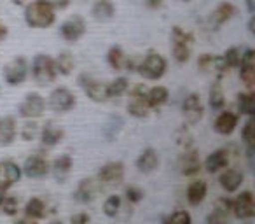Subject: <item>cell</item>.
<instances>
[{
  "label": "cell",
  "instance_id": "15",
  "mask_svg": "<svg viewBox=\"0 0 255 224\" xmlns=\"http://www.w3.org/2000/svg\"><path fill=\"white\" fill-rule=\"evenodd\" d=\"M231 147H220V149L213 151L212 154H208V158L205 160V168L208 174H219V172L226 170L231 163Z\"/></svg>",
  "mask_w": 255,
  "mask_h": 224
},
{
  "label": "cell",
  "instance_id": "8",
  "mask_svg": "<svg viewBox=\"0 0 255 224\" xmlns=\"http://www.w3.org/2000/svg\"><path fill=\"white\" fill-rule=\"evenodd\" d=\"M21 172L28 179H44L51 172V163L42 154H32L25 160Z\"/></svg>",
  "mask_w": 255,
  "mask_h": 224
},
{
  "label": "cell",
  "instance_id": "44",
  "mask_svg": "<svg viewBox=\"0 0 255 224\" xmlns=\"http://www.w3.org/2000/svg\"><path fill=\"white\" fill-rule=\"evenodd\" d=\"M166 224H192V216L187 210H177L170 216Z\"/></svg>",
  "mask_w": 255,
  "mask_h": 224
},
{
  "label": "cell",
  "instance_id": "48",
  "mask_svg": "<svg viewBox=\"0 0 255 224\" xmlns=\"http://www.w3.org/2000/svg\"><path fill=\"white\" fill-rule=\"evenodd\" d=\"M14 224H39L37 223V219H32V217H23V219H18Z\"/></svg>",
  "mask_w": 255,
  "mask_h": 224
},
{
  "label": "cell",
  "instance_id": "20",
  "mask_svg": "<svg viewBox=\"0 0 255 224\" xmlns=\"http://www.w3.org/2000/svg\"><path fill=\"white\" fill-rule=\"evenodd\" d=\"M243 181H245L243 172L238 170V168H226L219 177L220 188L226 193H236L243 186Z\"/></svg>",
  "mask_w": 255,
  "mask_h": 224
},
{
  "label": "cell",
  "instance_id": "41",
  "mask_svg": "<svg viewBox=\"0 0 255 224\" xmlns=\"http://www.w3.org/2000/svg\"><path fill=\"white\" fill-rule=\"evenodd\" d=\"M222 58L227 67H240L241 58H243V51H241L240 47H231V49L226 51V54H224Z\"/></svg>",
  "mask_w": 255,
  "mask_h": 224
},
{
  "label": "cell",
  "instance_id": "5",
  "mask_svg": "<svg viewBox=\"0 0 255 224\" xmlns=\"http://www.w3.org/2000/svg\"><path fill=\"white\" fill-rule=\"evenodd\" d=\"M129 102H128V112L133 116V118H147L150 112V105L147 102V89L145 86L136 84L135 88L129 93Z\"/></svg>",
  "mask_w": 255,
  "mask_h": 224
},
{
  "label": "cell",
  "instance_id": "55",
  "mask_svg": "<svg viewBox=\"0 0 255 224\" xmlns=\"http://www.w3.org/2000/svg\"><path fill=\"white\" fill-rule=\"evenodd\" d=\"M164 224H166V223H164Z\"/></svg>",
  "mask_w": 255,
  "mask_h": 224
},
{
  "label": "cell",
  "instance_id": "39",
  "mask_svg": "<svg viewBox=\"0 0 255 224\" xmlns=\"http://www.w3.org/2000/svg\"><path fill=\"white\" fill-rule=\"evenodd\" d=\"M18 198H14V196H9L4 193V196L0 198V212L5 214V216L12 217L18 214Z\"/></svg>",
  "mask_w": 255,
  "mask_h": 224
},
{
  "label": "cell",
  "instance_id": "32",
  "mask_svg": "<svg viewBox=\"0 0 255 224\" xmlns=\"http://www.w3.org/2000/svg\"><path fill=\"white\" fill-rule=\"evenodd\" d=\"M208 102L213 110H220L226 105V95H224V89L220 86V82H213L212 84L208 93Z\"/></svg>",
  "mask_w": 255,
  "mask_h": 224
},
{
  "label": "cell",
  "instance_id": "2",
  "mask_svg": "<svg viewBox=\"0 0 255 224\" xmlns=\"http://www.w3.org/2000/svg\"><path fill=\"white\" fill-rule=\"evenodd\" d=\"M32 75L40 86L51 84L58 75L53 58H49L47 54H37L32 61Z\"/></svg>",
  "mask_w": 255,
  "mask_h": 224
},
{
  "label": "cell",
  "instance_id": "42",
  "mask_svg": "<svg viewBox=\"0 0 255 224\" xmlns=\"http://www.w3.org/2000/svg\"><path fill=\"white\" fill-rule=\"evenodd\" d=\"M37 135H39V125H37L35 121H32V119H28V121H26L25 125L21 126V137H23V140L30 142V140H33Z\"/></svg>",
  "mask_w": 255,
  "mask_h": 224
},
{
  "label": "cell",
  "instance_id": "27",
  "mask_svg": "<svg viewBox=\"0 0 255 224\" xmlns=\"http://www.w3.org/2000/svg\"><path fill=\"white\" fill-rule=\"evenodd\" d=\"M206 195H208V184L205 181H192L191 184L187 186V191H185V198H187L189 205L198 207L205 202Z\"/></svg>",
  "mask_w": 255,
  "mask_h": 224
},
{
  "label": "cell",
  "instance_id": "12",
  "mask_svg": "<svg viewBox=\"0 0 255 224\" xmlns=\"http://www.w3.org/2000/svg\"><path fill=\"white\" fill-rule=\"evenodd\" d=\"M4 79L7 84L11 86H18L21 84L23 81L26 79V74H28V65H26L25 58H14L12 61H9L7 65L4 67Z\"/></svg>",
  "mask_w": 255,
  "mask_h": 224
},
{
  "label": "cell",
  "instance_id": "36",
  "mask_svg": "<svg viewBox=\"0 0 255 224\" xmlns=\"http://www.w3.org/2000/svg\"><path fill=\"white\" fill-rule=\"evenodd\" d=\"M234 14V7L231 4H220L219 7L213 11L212 14V23L215 26H220L222 23H226L227 19H231V16Z\"/></svg>",
  "mask_w": 255,
  "mask_h": 224
},
{
  "label": "cell",
  "instance_id": "28",
  "mask_svg": "<svg viewBox=\"0 0 255 224\" xmlns=\"http://www.w3.org/2000/svg\"><path fill=\"white\" fill-rule=\"evenodd\" d=\"M238 126V116L234 114V112H229V110H226V112H220L219 116H217L215 123H213V128H215V132L219 133V135H231V133L236 130Z\"/></svg>",
  "mask_w": 255,
  "mask_h": 224
},
{
  "label": "cell",
  "instance_id": "3",
  "mask_svg": "<svg viewBox=\"0 0 255 224\" xmlns=\"http://www.w3.org/2000/svg\"><path fill=\"white\" fill-rule=\"evenodd\" d=\"M171 51L178 63H185L191 56L192 51V35L189 32H184L180 26H175L171 33Z\"/></svg>",
  "mask_w": 255,
  "mask_h": 224
},
{
  "label": "cell",
  "instance_id": "31",
  "mask_svg": "<svg viewBox=\"0 0 255 224\" xmlns=\"http://www.w3.org/2000/svg\"><path fill=\"white\" fill-rule=\"evenodd\" d=\"M168 98H170V93L163 86H156V88L147 91V102H149L150 109H159L161 105L168 102Z\"/></svg>",
  "mask_w": 255,
  "mask_h": 224
},
{
  "label": "cell",
  "instance_id": "49",
  "mask_svg": "<svg viewBox=\"0 0 255 224\" xmlns=\"http://www.w3.org/2000/svg\"><path fill=\"white\" fill-rule=\"evenodd\" d=\"M68 2H70V0H54V5H56V7H60V9H63V7H67V5H68Z\"/></svg>",
  "mask_w": 255,
  "mask_h": 224
},
{
  "label": "cell",
  "instance_id": "11",
  "mask_svg": "<svg viewBox=\"0 0 255 224\" xmlns=\"http://www.w3.org/2000/svg\"><path fill=\"white\" fill-rule=\"evenodd\" d=\"M44 109H46V102H44L42 96L39 93H28L23 103L19 105L18 112L25 119H37L44 114Z\"/></svg>",
  "mask_w": 255,
  "mask_h": 224
},
{
  "label": "cell",
  "instance_id": "23",
  "mask_svg": "<svg viewBox=\"0 0 255 224\" xmlns=\"http://www.w3.org/2000/svg\"><path fill=\"white\" fill-rule=\"evenodd\" d=\"M198 68L201 72H205V74L212 72V74H217L219 77H222L229 67L226 65L224 58H217V56H212V54H203L198 60Z\"/></svg>",
  "mask_w": 255,
  "mask_h": 224
},
{
  "label": "cell",
  "instance_id": "52",
  "mask_svg": "<svg viewBox=\"0 0 255 224\" xmlns=\"http://www.w3.org/2000/svg\"><path fill=\"white\" fill-rule=\"evenodd\" d=\"M248 9L254 12V0H248Z\"/></svg>",
  "mask_w": 255,
  "mask_h": 224
},
{
  "label": "cell",
  "instance_id": "10",
  "mask_svg": "<svg viewBox=\"0 0 255 224\" xmlns=\"http://www.w3.org/2000/svg\"><path fill=\"white\" fill-rule=\"evenodd\" d=\"M102 182L98 181V179H82L81 182L77 184V189H75L74 193V200L77 203H82V205H86V203H91L96 200V196H98V193L102 191Z\"/></svg>",
  "mask_w": 255,
  "mask_h": 224
},
{
  "label": "cell",
  "instance_id": "14",
  "mask_svg": "<svg viewBox=\"0 0 255 224\" xmlns=\"http://www.w3.org/2000/svg\"><path fill=\"white\" fill-rule=\"evenodd\" d=\"M49 105L54 112H68L75 107V95L67 88H56L49 95Z\"/></svg>",
  "mask_w": 255,
  "mask_h": 224
},
{
  "label": "cell",
  "instance_id": "43",
  "mask_svg": "<svg viewBox=\"0 0 255 224\" xmlns=\"http://www.w3.org/2000/svg\"><path fill=\"white\" fill-rule=\"evenodd\" d=\"M124 196H126V200L129 203H140L143 200V196H145V193L138 186H129V188L124 189Z\"/></svg>",
  "mask_w": 255,
  "mask_h": 224
},
{
  "label": "cell",
  "instance_id": "9",
  "mask_svg": "<svg viewBox=\"0 0 255 224\" xmlns=\"http://www.w3.org/2000/svg\"><path fill=\"white\" fill-rule=\"evenodd\" d=\"M124 163L123 161H109L103 167H100L96 179L102 182V186H116L124 181Z\"/></svg>",
  "mask_w": 255,
  "mask_h": 224
},
{
  "label": "cell",
  "instance_id": "47",
  "mask_svg": "<svg viewBox=\"0 0 255 224\" xmlns=\"http://www.w3.org/2000/svg\"><path fill=\"white\" fill-rule=\"evenodd\" d=\"M91 223V217L88 216L86 212H79L75 216H72L70 224H89Z\"/></svg>",
  "mask_w": 255,
  "mask_h": 224
},
{
  "label": "cell",
  "instance_id": "7",
  "mask_svg": "<svg viewBox=\"0 0 255 224\" xmlns=\"http://www.w3.org/2000/svg\"><path fill=\"white\" fill-rule=\"evenodd\" d=\"M79 84H81L82 91L93 100V102H105L109 100V89L107 84L98 79H95L93 75L81 74L79 75Z\"/></svg>",
  "mask_w": 255,
  "mask_h": 224
},
{
  "label": "cell",
  "instance_id": "35",
  "mask_svg": "<svg viewBox=\"0 0 255 224\" xmlns=\"http://www.w3.org/2000/svg\"><path fill=\"white\" fill-rule=\"evenodd\" d=\"M238 109H240L241 114L252 118L255 110L254 93H240V95H238Z\"/></svg>",
  "mask_w": 255,
  "mask_h": 224
},
{
  "label": "cell",
  "instance_id": "6",
  "mask_svg": "<svg viewBox=\"0 0 255 224\" xmlns=\"http://www.w3.org/2000/svg\"><path fill=\"white\" fill-rule=\"evenodd\" d=\"M231 214L240 221H248L255 216V200L252 191H241L231 202Z\"/></svg>",
  "mask_w": 255,
  "mask_h": 224
},
{
  "label": "cell",
  "instance_id": "46",
  "mask_svg": "<svg viewBox=\"0 0 255 224\" xmlns=\"http://www.w3.org/2000/svg\"><path fill=\"white\" fill-rule=\"evenodd\" d=\"M177 142H178V146H180L184 151L194 147V146H192V135L185 128H182L180 132L177 133Z\"/></svg>",
  "mask_w": 255,
  "mask_h": 224
},
{
  "label": "cell",
  "instance_id": "37",
  "mask_svg": "<svg viewBox=\"0 0 255 224\" xmlns=\"http://www.w3.org/2000/svg\"><path fill=\"white\" fill-rule=\"evenodd\" d=\"M121 207H123V200H121V196L119 195H112V196H109V198L105 200V203H103V214L112 219V217L119 216Z\"/></svg>",
  "mask_w": 255,
  "mask_h": 224
},
{
  "label": "cell",
  "instance_id": "54",
  "mask_svg": "<svg viewBox=\"0 0 255 224\" xmlns=\"http://www.w3.org/2000/svg\"><path fill=\"white\" fill-rule=\"evenodd\" d=\"M185 2H187V0H185Z\"/></svg>",
  "mask_w": 255,
  "mask_h": 224
},
{
  "label": "cell",
  "instance_id": "21",
  "mask_svg": "<svg viewBox=\"0 0 255 224\" xmlns=\"http://www.w3.org/2000/svg\"><path fill=\"white\" fill-rule=\"evenodd\" d=\"M240 67H241V70H240L241 81L245 82V86H247L248 89H252L255 84V53L254 51L252 49L245 51Z\"/></svg>",
  "mask_w": 255,
  "mask_h": 224
},
{
  "label": "cell",
  "instance_id": "16",
  "mask_svg": "<svg viewBox=\"0 0 255 224\" xmlns=\"http://www.w3.org/2000/svg\"><path fill=\"white\" fill-rule=\"evenodd\" d=\"M182 110H184V116L191 125H196L199 119L205 114V107H203L201 96L198 93H191V95L185 96L184 103H182Z\"/></svg>",
  "mask_w": 255,
  "mask_h": 224
},
{
  "label": "cell",
  "instance_id": "4",
  "mask_svg": "<svg viewBox=\"0 0 255 224\" xmlns=\"http://www.w3.org/2000/svg\"><path fill=\"white\" fill-rule=\"evenodd\" d=\"M138 72L149 81H157L166 72V60L159 53H149L138 65Z\"/></svg>",
  "mask_w": 255,
  "mask_h": 224
},
{
  "label": "cell",
  "instance_id": "17",
  "mask_svg": "<svg viewBox=\"0 0 255 224\" xmlns=\"http://www.w3.org/2000/svg\"><path fill=\"white\" fill-rule=\"evenodd\" d=\"M180 174L185 175V177H192V175H198L203 168V163H201V158H199L198 151L194 147L191 149H185L180 156Z\"/></svg>",
  "mask_w": 255,
  "mask_h": 224
},
{
  "label": "cell",
  "instance_id": "50",
  "mask_svg": "<svg viewBox=\"0 0 255 224\" xmlns=\"http://www.w3.org/2000/svg\"><path fill=\"white\" fill-rule=\"evenodd\" d=\"M147 5H149V7H159L161 0H147Z\"/></svg>",
  "mask_w": 255,
  "mask_h": 224
},
{
  "label": "cell",
  "instance_id": "26",
  "mask_svg": "<svg viewBox=\"0 0 255 224\" xmlns=\"http://www.w3.org/2000/svg\"><path fill=\"white\" fill-rule=\"evenodd\" d=\"M16 135H18V125L16 119L11 116L0 118V147H7L14 142Z\"/></svg>",
  "mask_w": 255,
  "mask_h": 224
},
{
  "label": "cell",
  "instance_id": "51",
  "mask_svg": "<svg viewBox=\"0 0 255 224\" xmlns=\"http://www.w3.org/2000/svg\"><path fill=\"white\" fill-rule=\"evenodd\" d=\"M5 35H7V28H5V26L2 25V23H0V40L4 39Z\"/></svg>",
  "mask_w": 255,
  "mask_h": 224
},
{
  "label": "cell",
  "instance_id": "33",
  "mask_svg": "<svg viewBox=\"0 0 255 224\" xmlns=\"http://www.w3.org/2000/svg\"><path fill=\"white\" fill-rule=\"evenodd\" d=\"M93 16L96 19H110L114 16V4L110 0H98L95 5H93Z\"/></svg>",
  "mask_w": 255,
  "mask_h": 224
},
{
  "label": "cell",
  "instance_id": "34",
  "mask_svg": "<svg viewBox=\"0 0 255 224\" xmlns=\"http://www.w3.org/2000/svg\"><path fill=\"white\" fill-rule=\"evenodd\" d=\"M54 65H56V72H60V74H63V75H68L74 70L75 60L68 51H63V53L58 54V58L54 60Z\"/></svg>",
  "mask_w": 255,
  "mask_h": 224
},
{
  "label": "cell",
  "instance_id": "53",
  "mask_svg": "<svg viewBox=\"0 0 255 224\" xmlns=\"http://www.w3.org/2000/svg\"><path fill=\"white\" fill-rule=\"evenodd\" d=\"M51 224H63V223H61V221H53Z\"/></svg>",
  "mask_w": 255,
  "mask_h": 224
},
{
  "label": "cell",
  "instance_id": "18",
  "mask_svg": "<svg viewBox=\"0 0 255 224\" xmlns=\"http://www.w3.org/2000/svg\"><path fill=\"white\" fill-rule=\"evenodd\" d=\"M231 216V200L227 196L217 198L213 210L206 217V224H229Z\"/></svg>",
  "mask_w": 255,
  "mask_h": 224
},
{
  "label": "cell",
  "instance_id": "19",
  "mask_svg": "<svg viewBox=\"0 0 255 224\" xmlns=\"http://www.w3.org/2000/svg\"><path fill=\"white\" fill-rule=\"evenodd\" d=\"M72 168H74V160H72V156L70 154H61V156H58L56 160L53 161L49 174H53L56 182L63 184V182H67L68 177H70Z\"/></svg>",
  "mask_w": 255,
  "mask_h": 224
},
{
  "label": "cell",
  "instance_id": "22",
  "mask_svg": "<svg viewBox=\"0 0 255 224\" xmlns=\"http://www.w3.org/2000/svg\"><path fill=\"white\" fill-rule=\"evenodd\" d=\"M65 132L60 125H56L54 121H47L44 125L42 132H40V142L46 147H54L63 140Z\"/></svg>",
  "mask_w": 255,
  "mask_h": 224
},
{
  "label": "cell",
  "instance_id": "40",
  "mask_svg": "<svg viewBox=\"0 0 255 224\" xmlns=\"http://www.w3.org/2000/svg\"><path fill=\"white\" fill-rule=\"evenodd\" d=\"M107 89H109V96H123L129 89V82L126 77H117L110 84H107Z\"/></svg>",
  "mask_w": 255,
  "mask_h": 224
},
{
  "label": "cell",
  "instance_id": "1",
  "mask_svg": "<svg viewBox=\"0 0 255 224\" xmlns=\"http://www.w3.org/2000/svg\"><path fill=\"white\" fill-rule=\"evenodd\" d=\"M25 19L33 28H46L54 21V7L47 0H35L26 7Z\"/></svg>",
  "mask_w": 255,
  "mask_h": 224
},
{
  "label": "cell",
  "instance_id": "25",
  "mask_svg": "<svg viewBox=\"0 0 255 224\" xmlns=\"http://www.w3.org/2000/svg\"><path fill=\"white\" fill-rule=\"evenodd\" d=\"M157 167H159V154L154 147L143 149L142 154L136 158V168L142 174H152Z\"/></svg>",
  "mask_w": 255,
  "mask_h": 224
},
{
  "label": "cell",
  "instance_id": "29",
  "mask_svg": "<svg viewBox=\"0 0 255 224\" xmlns=\"http://www.w3.org/2000/svg\"><path fill=\"white\" fill-rule=\"evenodd\" d=\"M25 216L26 217H32V219H44L47 216V205L42 198L39 196H33L26 202L25 205Z\"/></svg>",
  "mask_w": 255,
  "mask_h": 224
},
{
  "label": "cell",
  "instance_id": "38",
  "mask_svg": "<svg viewBox=\"0 0 255 224\" xmlns=\"http://www.w3.org/2000/svg\"><path fill=\"white\" fill-rule=\"evenodd\" d=\"M124 121L121 116H112V118L107 121L105 128H103V135H105L107 140H114L117 137V133L121 132V128H123Z\"/></svg>",
  "mask_w": 255,
  "mask_h": 224
},
{
  "label": "cell",
  "instance_id": "13",
  "mask_svg": "<svg viewBox=\"0 0 255 224\" xmlns=\"http://www.w3.org/2000/svg\"><path fill=\"white\" fill-rule=\"evenodd\" d=\"M21 179V167L12 160L0 161V193H5Z\"/></svg>",
  "mask_w": 255,
  "mask_h": 224
},
{
  "label": "cell",
  "instance_id": "24",
  "mask_svg": "<svg viewBox=\"0 0 255 224\" xmlns=\"http://www.w3.org/2000/svg\"><path fill=\"white\" fill-rule=\"evenodd\" d=\"M60 32H61V37H63L65 40L75 42V40H79L82 35H84L86 25H84V21H82L81 18H77V16H75V18L67 19V21L61 25Z\"/></svg>",
  "mask_w": 255,
  "mask_h": 224
},
{
  "label": "cell",
  "instance_id": "45",
  "mask_svg": "<svg viewBox=\"0 0 255 224\" xmlns=\"http://www.w3.org/2000/svg\"><path fill=\"white\" fill-rule=\"evenodd\" d=\"M241 139L247 144V147H254V121L248 119L241 128Z\"/></svg>",
  "mask_w": 255,
  "mask_h": 224
},
{
  "label": "cell",
  "instance_id": "30",
  "mask_svg": "<svg viewBox=\"0 0 255 224\" xmlns=\"http://www.w3.org/2000/svg\"><path fill=\"white\" fill-rule=\"evenodd\" d=\"M107 60H109V65L114 68V70H123V68H131L133 63L128 60V56L123 53V49L117 46L110 47L109 54H107Z\"/></svg>",
  "mask_w": 255,
  "mask_h": 224
}]
</instances>
